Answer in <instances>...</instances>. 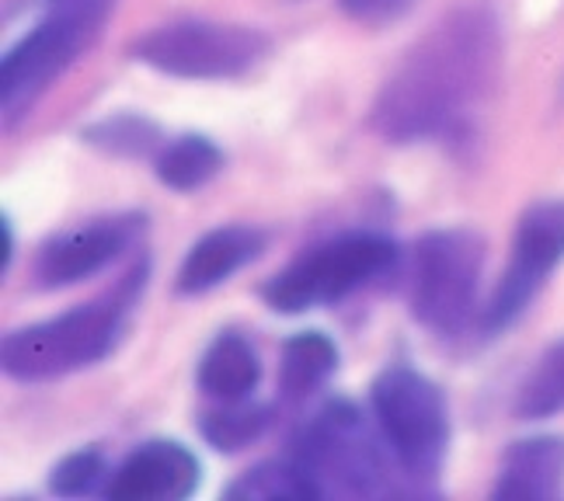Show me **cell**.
Listing matches in <instances>:
<instances>
[{"label": "cell", "instance_id": "1", "mask_svg": "<svg viewBox=\"0 0 564 501\" xmlns=\"http://www.w3.org/2000/svg\"><path fill=\"white\" fill-rule=\"evenodd\" d=\"M502 70V25L488 4L446 14L404 53L373 101L370 122L390 143L467 137Z\"/></svg>", "mask_w": 564, "mask_h": 501}, {"label": "cell", "instance_id": "2", "mask_svg": "<svg viewBox=\"0 0 564 501\" xmlns=\"http://www.w3.org/2000/svg\"><path fill=\"white\" fill-rule=\"evenodd\" d=\"M143 279L147 265L129 275L112 296L11 331L4 345H0L4 373L21 383H46L108 359L122 338L129 307H133L137 293L143 290Z\"/></svg>", "mask_w": 564, "mask_h": 501}, {"label": "cell", "instance_id": "3", "mask_svg": "<svg viewBox=\"0 0 564 501\" xmlns=\"http://www.w3.org/2000/svg\"><path fill=\"white\" fill-rule=\"evenodd\" d=\"M293 460L311 473L321 494H401L408 491L394 477L401 473L383 435L370 432L359 407L332 401L300 432Z\"/></svg>", "mask_w": 564, "mask_h": 501}, {"label": "cell", "instance_id": "4", "mask_svg": "<svg viewBox=\"0 0 564 501\" xmlns=\"http://www.w3.org/2000/svg\"><path fill=\"white\" fill-rule=\"evenodd\" d=\"M485 275V241L470 227H443L422 233L411 248L408 303L425 331L457 338L477 314Z\"/></svg>", "mask_w": 564, "mask_h": 501}, {"label": "cell", "instance_id": "5", "mask_svg": "<svg viewBox=\"0 0 564 501\" xmlns=\"http://www.w3.org/2000/svg\"><path fill=\"white\" fill-rule=\"evenodd\" d=\"M373 422L404 481L429 491L449 449V407L443 390L411 366H387L370 390Z\"/></svg>", "mask_w": 564, "mask_h": 501}, {"label": "cell", "instance_id": "6", "mask_svg": "<svg viewBox=\"0 0 564 501\" xmlns=\"http://www.w3.org/2000/svg\"><path fill=\"white\" fill-rule=\"evenodd\" d=\"M112 0H70L53 4L35 25L21 35L0 63V105L8 129L74 67L101 29Z\"/></svg>", "mask_w": 564, "mask_h": 501}, {"label": "cell", "instance_id": "7", "mask_svg": "<svg viewBox=\"0 0 564 501\" xmlns=\"http://www.w3.org/2000/svg\"><path fill=\"white\" fill-rule=\"evenodd\" d=\"M398 244L383 233H345L324 241L293 258L286 269L275 272L262 299L275 314H307L314 307H332L366 282L394 269Z\"/></svg>", "mask_w": 564, "mask_h": 501}, {"label": "cell", "instance_id": "8", "mask_svg": "<svg viewBox=\"0 0 564 501\" xmlns=\"http://www.w3.org/2000/svg\"><path fill=\"white\" fill-rule=\"evenodd\" d=\"M269 53V39L251 25L227 21H171L133 42L143 67L178 80H234L254 70Z\"/></svg>", "mask_w": 564, "mask_h": 501}, {"label": "cell", "instance_id": "9", "mask_svg": "<svg viewBox=\"0 0 564 501\" xmlns=\"http://www.w3.org/2000/svg\"><path fill=\"white\" fill-rule=\"evenodd\" d=\"M564 261V199L533 203L519 216L512 233L509 265L498 279L488 307L477 317V328L485 338L502 335L506 328L530 311L536 293L544 290L551 272Z\"/></svg>", "mask_w": 564, "mask_h": 501}, {"label": "cell", "instance_id": "10", "mask_svg": "<svg viewBox=\"0 0 564 501\" xmlns=\"http://www.w3.org/2000/svg\"><path fill=\"white\" fill-rule=\"evenodd\" d=\"M143 230H147L143 213H116L63 230L35 254V282L42 290H63L74 286V282L91 279L95 272L119 261L129 248H137Z\"/></svg>", "mask_w": 564, "mask_h": 501}, {"label": "cell", "instance_id": "11", "mask_svg": "<svg viewBox=\"0 0 564 501\" xmlns=\"http://www.w3.org/2000/svg\"><path fill=\"white\" fill-rule=\"evenodd\" d=\"M203 467L182 443L154 439L143 443L112 473L105 494L116 501H178L199 488Z\"/></svg>", "mask_w": 564, "mask_h": 501}, {"label": "cell", "instance_id": "12", "mask_svg": "<svg viewBox=\"0 0 564 501\" xmlns=\"http://www.w3.org/2000/svg\"><path fill=\"white\" fill-rule=\"evenodd\" d=\"M265 251V233L245 227V224H230V227H216L206 237H199L188 254L182 258L178 275H175V290L182 296H199L248 269L251 261Z\"/></svg>", "mask_w": 564, "mask_h": 501}, {"label": "cell", "instance_id": "13", "mask_svg": "<svg viewBox=\"0 0 564 501\" xmlns=\"http://www.w3.org/2000/svg\"><path fill=\"white\" fill-rule=\"evenodd\" d=\"M498 501H551L564 498V439L533 435L506 449L498 481L491 491Z\"/></svg>", "mask_w": 564, "mask_h": 501}, {"label": "cell", "instance_id": "14", "mask_svg": "<svg viewBox=\"0 0 564 501\" xmlns=\"http://www.w3.org/2000/svg\"><path fill=\"white\" fill-rule=\"evenodd\" d=\"M195 383L206 397L230 404L251 401V394L262 383V359L251 348V341L237 331H224L209 341V348L195 369Z\"/></svg>", "mask_w": 564, "mask_h": 501}, {"label": "cell", "instance_id": "15", "mask_svg": "<svg viewBox=\"0 0 564 501\" xmlns=\"http://www.w3.org/2000/svg\"><path fill=\"white\" fill-rule=\"evenodd\" d=\"M341 356L338 345L321 331H296L282 341L279 352V390L286 401H307L335 377Z\"/></svg>", "mask_w": 564, "mask_h": 501}, {"label": "cell", "instance_id": "16", "mask_svg": "<svg viewBox=\"0 0 564 501\" xmlns=\"http://www.w3.org/2000/svg\"><path fill=\"white\" fill-rule=\"evenodd\" d=\"M224 167V150L203 133H185L158 150L154 171L171 192H195Z\"/></svg>", "mask_w": 564, "mask_h": 501}, {"label": "cell", "instance_id": "17", "mask_svg": "<svg viewBox=\"0 0 564 501\" xmlns=\"http://www.w3.org/2000/svg\"><path fill=\"white\" fill-rule=\"evenodd\" d=\"M272 422H275L272 407L251 404V401H230V404L206 411L199 418V432L213 449L241 453V449L254 446L262 435H269Z\"/></svg>", "mask_w": 564, "mask_h": 501}, {"label": "cell", "instance_id": "18", "mask_svg": "<svg viewBox=\"0 0 564 501\" xmlns=\"http://www.w3.org/2000/svg\"><path fill=\"white\" fill-rule=\"evenodd\" d=\"M227 498H248V501H307L321 498L311 473L303 470L296 460H269L251 467L245 477L224 491Z\"/></svg>", "mask_w": 564, "mask_h": 501}, {"label": "cell", "instance_id": "19", "mask_svg": "<svg viewBox=\"0 0 564 501\" xmlns=\"http://www.w3.org/2000/svg\"><path fill=\"white\" fill-rule=\"evenodd\" d=\"M564 411V338L554 341L544 356L536 359L530 377L519 386L516 397V418L523 422H544Z\"/></svg>", "mask_w": 564, "mask_h": 501}, {"label": "cell", "instance_id": "20", "mask_svg": "<svg viewBox=\"0 0 564 501\" xmlns=\"http://www.w3.org/2000/svg\"><path fill=\"white\" fill-rule=\"evenodd\" d=\"M80 140L101 150L108 157H143L150 150H161V129L147 116L116 112L80 129Z\"/></svg>", "mask_w": 564, "mask_h": 501}, {"label": "cell", "instance_id": "21", "mask_svg": "<svg viewBox=\"0 0 564 501\" xmlns=\"http://www.w3.org/2000/svg\"><path fill=\"white\" fill-rule=\"evenodd\" d=\"M101 473H105V456L98 449H77L53 467L50 491L59 498H84L101 484Z\"/></svg>", "mask_w": 564, "mask_h": 501}, {"label": "cell", "instance_id": "22", "mask_svg": "<svg viewBox=\"0 0 564 501\" xmlns=\"http://www.w3.org/2000/svg\"><path fill=\"white\" fill-rule=\"evenodd\" d=\"M338 8L366 29H387L415 8V0H338Z\"/></svg>", "mask_w": 564, "mask_h": 501}, {"label": "cell", "instance_id": "23", "mask_svg": "<svg viewBox=\"0 0 564 501\" xmlns=\"http://www.w3.org/2000/svg\"><path fill=\"white\" fill-rule=\"evenodd\" d=\"M0 237H4V272H8L11 258H14V227H11L8 216H4V220H0Z\"/></svg>", "mask_w": 564, "mask_h": 501}, {"label": "cell", "instance_id": "24", "mask_svg": "<svg viewBox=\"0 0 564 501\" xmlns=\"http://www.w3.org/2000/svg\"><path fill=\"white\" fill-rule=\"evenodd\" d=\"M46 4L53 8V4H70V0H46Z\"/></svg>", "mask_w": 564, "mask_h": 501}]
</instances>
